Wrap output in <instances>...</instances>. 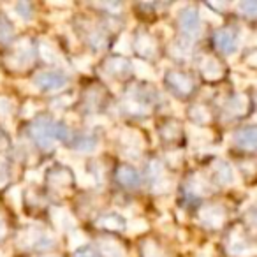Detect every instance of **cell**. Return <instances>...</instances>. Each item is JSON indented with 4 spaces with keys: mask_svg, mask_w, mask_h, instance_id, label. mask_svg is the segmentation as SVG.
Wrapping results in <instances>:
<instances>
[{
    "mask_svg": "<svg viewBox=\"0 0 257 257\" xmlns=\"http://www.w3.org/2000/svg\"><path fill=\"white\" fill-rule=\"evenodd\" d=\"M190 114H192V118H196L199 123H206V121L210 120V114H208V111L204 109V107H201V106H194L192 109H190Z\"/></svg>",
    "mask_w": 257,
    "mask_h": 257,
    "instance_id": "cell-30",
    "label": "cell"
},
{
    "mask_svg": "<svg viewBox=\"0 0 257 257\" xmlns=\"http://www.w3.org/2000/svg\"><path fill=\"white\" fill-rule=\"evenodd\" d=\"M34 85L41 90H46V92H55V90H60L67 85V78L64 74H60V72L43 71L39 74H36Z\"/></svg>",
    "mask_w": 257,
    "mask_h": 257,
    "instance_id": "cell-3",
    "label": "cell"
},
{
    "mask_svg": "<svg viewBox=\"0 0 257 257\" xmlns=\"http://www.w3.org/2000/svg\"><path fill=\"white\" fill-rule=\"evenodd\" d=\"M215 43H217L218 50L225 55H234L239 48L238 37H236V34L232 30H220V32H217Z\"/></svg>",
    "mask_w": 257,
    "mask_h": 257,
    "instance_id": "cell-5",
    "label": "cell"
},
{
    "mask_svg": "<svg viewBox=\"0 0 257 257\" xmlns=\"http://www.w3.org/2000/svg\"><path fill=\"white\" fill-rule=\"evenodd\" d=\"M48 257H53V255H48Z\"/></svg>",
    "mask_w": 257,
    "mask_h": 257,
    "instance_id": "cell-49",
    "label": "cell"
},
{
    "mask_svg": "<svg viewBox=\"0 0 257 257\" xmlns=\"http://www.w3.org/2000/svg\"><path fill=\"white\" fill-rule=\"evenodd\" d=\"M74 64L78 65V67L81 69V71H86V69H88V65H90V62H88V60H81V58H78V60H76Z\"/></svg>",
    "mask_w": 257,
    "mask_h": 257,
    "instance_id": "cell-43",
    "label": "cell"
},
{
    "mask_svg": "<svg viewBox=\"0 0 257 257\" xmlns=\"http://www.w3.org/2000/svg\"><path fill=\"white\" fill-rule=\"evenodd\" d=\"M13 111V102L8 97H0V114H9Z\"/></svg>",
    "mask_w": 257,
    "mask_h": 257,
    "instance_id": "cell-37",
    "label": "cell"
},
{
    "mask_svg": "<svg viewBox=\"0 0 257 257\" xmlns=\"http://www.w3.org/2000/svg\"><path fill=\"white\" fill-rule=\"evenodd\" d=\"M208 252H210V248H206V252H201L199 257H208Z\"/></svg>",
    "mask_w": 257,
    "mask_h": 257,
    "instance_id": "cell-47",
    "label": "cell"
},
{
    "mask_svg": "<svg viewBox=\"0 0 257 257\" xmlns=\"http://www.w3.org/2000/svg\"><path fill=\"white\" fill-rule=\"evenodd\" d=\"M27 178L32 180V182H41V173H37V171H29V173H27Z\"/></svg>",
    "mask_w": 257,
    "mask_h": 257,
    "instance_id": "cell-42",
    "label": "cell"
},
{
    "mask_svg": "<svg viewBox=\"0 0 257 257\" xmlns=\"http://www.w3.org/2000/svg\"><path fill=\"white\" fill-rule=\"evenodd\" d=\"M201 16H203V18H206V20H210V22H213V23H220L222 22L220 16H217L215 13L208 11L206 8H201Z\"/></svg>",
    "mask_w": 257,
    "mask_h": 257,
    "instance_id": "cell-39",
    "label": "cell"
},
{
    "mask_svg": "<svg viewBox=\"0 0 257 257\" xmlns=\"http://www.w3.org/2000/svg\"><path fill=\"white\" fill-rule=\"evenodd\" d=\"M169 189H171V183H169L166 178H159V180H155L154 190H155V192H157V194H164V192H168Z\"/></svg>",
    "mask_w": 257,
    "mask_h": 257,
    "instance_id": "cell-34",
    "label": "cell"
},
{
    "mask_svg": "<svg viewBox=\"0 0 257 257\" xmlns=\"http://www.w3.org/2000/svg\"><path fill=\"white\" fill-rule=\"evenodd\" d=\"M236 145L245 150H253L255 148V143H257V136H255V128L253 127H248V128H243L236 134Z\"/></svg>",
    "mask_w": 257,
    "mask_h": 257,
    "instance_id": "cell-12",
    "label": "cell"
},
{
    "mask_svg": "<svg viewBox=\"0 0 257 257\" xmlns=\"http://www.w3.org/2000/svg\"><path fill=\"white\" fill-rule=\"evenodd\" d=\"M138 51H140L141 55H145V57H152V55L155 53V43L154 39H152L150 36H147V34H141L140 37H138Z\"/></svg>",
    "mask_w": 257,
    "mask_h": 257,
    "instance_id": "cell-17",
    "label": "cell"
},
{
    "mask_svg": "<svg viewBox=\"0 0 257 257\" xmlns=\"http://www.w3.org/2000/svg\"><path fill=\"white\" fill-rule=\"evenodd\" d=\"M152 175H154V178L155 180H159V178H164V171H162V164L161 162H152Z\"/></svg>",
    "mask_w": 257,
    "mask_h": 257,
    "instance_id": "cell-38",
    "label": "cell"
},
{
    "mask_svg": "<svg viewBox=\"0 0 257 257\" xmlns=\"http://www.w3.org/2000/svg\"><path fill=\"white\" fill-rule=\"evenodd\" d=\"M41 55H43V58L46 62H50V64H58V62H62L60 55H58L57 48L53 46V44L50 43V41H41Z\"/></svg>",
    "mask_w": 257,
    "mask_h": 257,
    "instance_id": "cell-16",
    "label": "cell"
},
{
    "mask_svg": "<svg viewBox=\"0 0 257 257\" xmlns=\"http://www.w3.org/2000/svg\"><path fill=\"white\" fill-rule=\"evenodd\" d=\"M180 25L182 30L187 34V37H197L201 34V23H199V15L194 9H187L180 18Z\"/></svg>",
    "mask_w": 257,
    "mask_h": 257,
    "instance_id": "cell-6",
    "label": "cell"
},
{
    "mask_svg": "<svg viewBox=\"0 0 257 257\" xmlns=\"http://www.w3.org/2000/svg\"><path fill=\"white\" fill-rule=\"evenodd\" d=\"M78 182L81 183L83 187H90L93 185V178L90 175H85L83 171H78Z\"/></svg>",
    "mask_w": 257,
    "mask_h": 257,
    "instance_id": "cell-40",
    "label": "cell"
},
{
    "mask_svg": "<svg viewBox=\"0 0 257 257\" xmlns=\"http://www.w3.org/2000/svg\"><path fill=\"white\" fill-rule=\"evenodd\" d=\"M99 227H106V229H121V220L116 217V215H106V217L99 218Z\"/></svg>",
    "mask_w": 257,
    "mask_h": 257,
    "instance_id": "cell-25",
    "label": "cell"
},
{
    "mask_svg": "<svg viewBox=\"0 0 257 257\" xmlns=\"http://www.w3.org/2000/svg\"><path fill=\"white\" fill-rule=\"evenodd\" d=\"M8 197H9V201H11L13 206L15 208L20 206V189H11L8 194Z\"/></svg>",
    "mask_w": 257,
    "mask_h": 257,
    "instance_id": "cell-41",
    "label": "cell"
},
{
    "mask_svg": "<svg viewBox=\"0 0 257 257\" xmlns=\"http://www.w3.org/2000/svg\"><path fill=\"white\" fill-rule=\"evenodd\" d=\"M201 71L206 79H218L222 76V67L213 57H204L201 62Z\"/></svg>",
    "mask_w": 257,
    "mask_h": 257,
    "instance_id": "cell-13",
    "label": "cell"
},
{
    "mask_svg": "<svg viewBox=\"0 0 257 257\" xmlns=\"http://www.w3.org/2000/svg\"><path fill=\"white\" fill-rule=\"evenodd\" d=\"M34 111H36V106H32V104H27L25 106V114L29 116V114H32Z\"/></svg>",
    "mask_w": 257,
    "mask_h": 257,
    "instance_id": "cell-44",
    "label": "cell"
},
{
    "mask_svg": "<svg viewBox=\"0 0 257 257\" xmlns=\"http://www.w3.org/2000/svg\"><path fill=\"white\" fill-rule=\"evenodd\" d=\"M114 51L120 55H127L131 53V39H128L127 34H121L120 41L116 43V46H114Z\"/></svg>",
    "mask_w": 257,
    "mask_h": 257,
    "instance_id": "cell-28",
    "label": "cell"
},
{
    "mask_svg": "<svg viewBox=\"0 0 257 257\" xmlns=\"http://www.w3.org/2000/svg\"><path fill=\"white\" fill-rule=\"evenodd\" d=\"M121 141L131 148H141V145H143V138L138 131H123Z\"/></svg>",
    "mask_w": 257,
    "mask_h": 257,
    "instance_id": "cell-19",
    "label": "cell"
},
{
    "mask_svg": "<svg viewBox=\"0 0 257 257\" xmlns=\"http://www.w3.org/2000/svg\"><path fill=\"white\" fill-rule=\"evenodd\" d=\"M118 180H120L125 187H138L141 182L138 171L131 168H121L120 171H118Z\"/></svg>",
    "mask_w": 257,
    "mask_h": 257,
    "instance_id": "cell-15",
    "label": "cell"
},
{
    "mask_svg": "<svg viewBox=\"0 0 257 257\" xmlns=\"http://www.w3.org/2000/svg\"><path fill=\"white\" fill-rule=\"evenodd\" d=\"M13 39V29L2 16H0V43L8 44Z\"/></svg>",
    "mask_w": 257,
    "mask_h": 257,
    "instance_id": "cell-27",
    "label": "cell"
},
{
    "mask_svg": "<svg viewBox=\"0 0 257 257\" xmlns=\"http://www.w3.org/2000/svg\"><path fill=\"white\" fill-rule=\"evenodd\" d=\"M189 133L192 136V141H203L204 140H210L211 138V133L210 131H204V128H199V127H189Z\"/></svg>",
    "mask_w": 257,
    "mask_h": 257,
    "instance_id": "cell-31",
    "label": "cell"
},
{
    "mask_svg": "<svg viewBox=\"0 0 257 257\" xmlns=\"http://www.w3.org/2000/svg\"><path fill=\"white\" fill-rule=\"evenodd\" d=\"M147 229H148V224L145 220H141V218H136V220H133L128 224V232H131V234H140V232H145Z\"/></svg>",
    "mask_w": 257,
    "mask_h": 257,
    "instance_id": "cell-32",
    "label": "cell"
},
{
    "mask_svg": "<svg viewBox=\"0 0 257 257\" xmlns=\"http://www.w3.org/2000/svg\"><path fill=\"white\" fill-rule=\"evenodd\" d=\"M9 180V169L4 159H0V187H4Z\"/></svg>",
    "mask_w": 257,
    "mask_h": 257,
    "instance_id": "cell-36",
    "label": "cell"
},
{
    "mask_svg": "<svg viewBox=\"0 0 257 257\" xmlns=\"http://www.w3.org/2000/svg\"><path fill=\"white\" fill-rule=\"evenodd\" d=\"M51 218L57 224V227L62 229V231L64 229H74L76 225V218L67 210H64V208H53L51 210Z\"/></svg>",
    "mask_w": 257,
    "mask_h": 257,
    "instance_id": "cell-10",
    "label": "cell"
},
{
    "mask_svg": "<svg viewBox=\"0 0 257 257\" xmlns=\"http://www.w3.org/2000/svg\"><path fill=\"white\" fill-rule=\"evenodd\" d=\"M229 111H231L232 114H241L246 111V97L245 95H236L234 99H231V102H229Z\"/></svg>",
    "mask_w": 257,
    "mask_h": 257,
    "instance_id": "cell-22",
    "label": "cell"
},
{
    "mask_svg": "<svg viewBox=\"0 0 257 257\" xmlns=\"http://www.w3.org/2000/svg\"><path fill=\"white\" fill-rule=\"evenodd\" d=\"M190 190H194L196 194H208L211 190L210 183H206V180H203L201 176H194L190 180V185H189Z\"/></svg>",
    "mask_w": 257,
    "mask_h": 257,
    "instance_id": "cell-23",
    "label": "cell"
},
{
    "mask_svg": "<svg viewBox=\"0 0 257 257\" xmlns=\"http://www.w3.org/2000/svg\"><path fill=\"white\" fill-rule=\"evenodd\" d=\"M133 67H134V72H136L140 78H143V79H154L155 78L154 69H152L148 64H145L143 60H134Z\"/></svg>",
    "mask_w": 257,
    "mask_h": 257,
    "instance_id": "cell-20",
    "label": "cell"
},
{
    "mask_svg": "<svg viewBox=\"0 0 257 257\" xmlns=\"http://www.w3.org/2000/svg\"><path fill=\"white\" fill-rule=\"evenodd\" d=\"M229 252L236 257H252L253 253H255V246L246 241L245 238H236V236H232V239L229 241Z\"/></svg>",
    "mask_w": 257,
    "mask_h": 257,
    "instance_id": "cell-8",
    "label": "cell"
},
{
    "mask_svg": "<svg viewBox=\"0 0 257 257\" xmlns=\"http://www.w3.org/2000/svg\"><path fill=\"white\" fill-rule=\"evenodd\" d=\"M85 241H86V236L83 234L81 231H72L71 232V241H69V245H71V248H78V246H81V245H85Z\"/></svg>",
    "mask_w": 257,
    "mask_h": 257,
    "instance_id": "cell-33",
    "label": "cell"
},
{
    "mask_svg": "<svg viewBox=\"0 0 257 257\" xmlns=\"http://www.w3.org/2000/svg\"><path fill=\"white\" fill-rule=\"evenodd\" d=\"M32 134L37 143L43 148H46V150H50V148L53 147L55 140H57L58 136H64V138L67 136V133L62 131V128L58 127L57 123H53L51 120H39L32 127Z\"/></svg>",
    "mask_w": 257,
    "mask_h": 257,
    "instance_id": "cell-1",
    "label": "cell"
},
{
    "mask_svg": "<svg viewBox=\"0 0 257 257\" xmlns=\"http://www.w3.org/2000/svg\"><path fill=\"white\" fill-rule=\"evenodd\" d=\"M215 176H217V182L222 183V185H234V183L238 182L236 171L227 162H218V164L215 166Z\"/></svg>",
    "mask_w": 257,
    "mask_h": 257,
    "instance_id": "cell-9",
    "label": "cell"
},
{
    "mask_svg": "<svg viewBox=\"0 0 257 257\" xmlns=\"http://www.w3.org/2000/svg\"><path fill=\"white\" fill-rule=\"evenodd\" d=\"M239 11L246 16H253L257 11V4L255 2H241V4H239Z\"/></svg>",
    "mask_w": 257,
    "mask_h": 257,
    "instance_id": "cell-35",
    "label": "cell"
},
{
    "mask_svg": "<svg viewBox=\"0 0 257 257\" xmlns=\"http://www.w3.org/2000/svg\"><path fill=\"white\" fill-rule=\"evenodd\" d=\"M143 257H168V255H166L164 250L155 241H147L143 246Z\"/></svg>",
    "mask_w": 257,
    "mask_h": 257,
    "instance_id": "cell-24",
    "label": "cell"
},
{
    "mask_svg": "<svg viewBox=\"0 0 257 257\" xmlns=\"http://www.w3.org/2000/svg\"><path fill=\"white\" fill-rule=\"evenodd\" d=\"M0 257H8V255H6V253H4V252H0Z\"/></svg>",
    "mask_w": 257,
    "mask_h": 257,
    "instance_id": "cell-48",
    "label": "cell"
},
{
    "mask_svg": "<svg viewBox=\"0 0 257 257\" xmlns=\"http://www.w3.org/2000/svg\"><path fill=\"white\" fill-rule=\"evenodd\" d=\"M4 234H6V224H4V220L0 218V238H2Z\"/></svg>",
    "mask_w": 257,
    "mask_h": 257,
    "instance_id": "cell-45",
    "label": "cell"
},
{
    "mask_svg": "<svg viewBox=\"0 0 257 257\" xmlns=\"http://www.w3.org/2000/svg\"><path fill=\"white\" fill-rule=\"evenodd\" d=\"M99 252L102 253V257H123V248H121V245L111 238L100 239Z\"/></svg>",
    "mask_w": 257,
    "mask_h": 257,
    "instance_id": "cell-11",
    "label": "cell"
},
{
    "mask_svg": "<svg viewBox=\"0 0 257 257\" xmlns=\"http://www.w3.org/2000/svg\"><path fill=\"white\" fill-rule=\"evenodd\" d=\"M199 218L201 222H203L204 225H208V227H222V224H224L225 220V215L224 211H222V208L218 206H206L203 208V210L199 211Z\"/></svg>",
    "mask_w": 257,
    "mask_h": 257,
    "instance_id": "cell-7",
    "label": "cell"
},
{
    "mask_svg": "<svg viewBox=\"0 0 257 257\" xmlns=\"http://www.w3.org/2000/svg\"><path fill=\"white\" fill-rule=\"evenodd\" d=\"M53 243H55L53 236L48 231H44V229L37 227V225L25 229L18 236V245L23 246V248H48Z\"/></svg>",
    "mask_w": 257,
    "mask_h": 257,
    "instance_id": "cell-2",
    "label": "cell"
},
{
    "mask_svg": "<svg viewBox=\"0 0 257 257\" xmlns=\"http://www.w3.org/2000/svg\"><path fill=\"white\" fill-rule=\"evenodd\" d=\"M50 182L53 185H67V183H71V175L65 171H57L50 176Z\"/></svg>",
    "mask_w": 257,
    "mask_h": 257,
    "instance_id": "cell-29",
    "label": "cell"
},
{
    "mask_svg": "<svg viewBox=\"0 0 257 257\" xmlns=\"http://www.w3.org/2000/svg\"><path fill=\"white\" fill-rule=\"evenodd\" d=\"M107 71H111L113 74H127L128 72V64L121 58H113V60L107 62Z\"/></svg>",
    "mask_w": 257,
    "mask_h": 257,
    "instance_id": "cell-21",
    "label": "cell"
},
{
    "mask_svg": "<svg viewBox=\"0 0 257 257\" xmlns=\"http://www.w3.org/2000/svg\"><path fill=\"white\" fill-rule=\"evenodd\" d=\"M76 257H95L92 252H79V253H76Z\"/></svg>",
    "mask_w": 257,
    "mask_h": 257,
    "instance_id": "cell-46",
    "label": "cell"
},
{
    "mask_svg": "<svg viewBox=\"0 0 257 257\" xmlns=\"http://www.w3.org/2000/svg\"><path fill=\"white\" fill-rule=\"evenodd\" d=\"M169 83H171L180 93H189L190 90H192V79L187 78L185 74H180V72H171V74H169Z\"/></svg>",
    "mask_w": 257,
    "mask_h": 257,
    "instance_id": "cell-14",
    "label": "cell"
},
{
    "mask_svg": "<svg viewBox=\"0 0 257 257\" xmlns=\"http://www.w3.org/2000/svg\"><path fill=\"white\" fill-rule=\"evenodd\" d=\"M74 148L81 152H93L97 150V141L92 138H79V140H76Z\"/></svg>",
    "mask_w": 257,
    "mask_h": 257,
    "instance_id": "cell-26",
    "label": "cell"
},
{
    "mask_svg": "<svg viewBox=\"0 0 257 257\" xmlns=\"http://www.w3.org/2000/svg\"><path fill=\"white\" fill-rule=\"evenodd\" d=\"M32 62H34V51L27 39L20 41L15 53L8 58V65L13 69H25V67H29Z\"/></svg>",
    "mask_w": 257,
    "mask_h": 257,
    "instance_id": "cell-4",
    "label": "cell"
},
{
    "mask_svg": "<svg viewBox=\"0 0 257 257\" xmlns=\"http://www.w3.org/2000/svg\"><path fill=\"white\" fill-rule=\"evenodd\" d=\"M190 51H192V43L189 39H178L171 46V53L178 58H189Z\"/></svg>",
    "mask_w": 257,
    "mask_h": 257,
    "instance_id": "cell-18",
    "label": "cell"
}]
</instances>
